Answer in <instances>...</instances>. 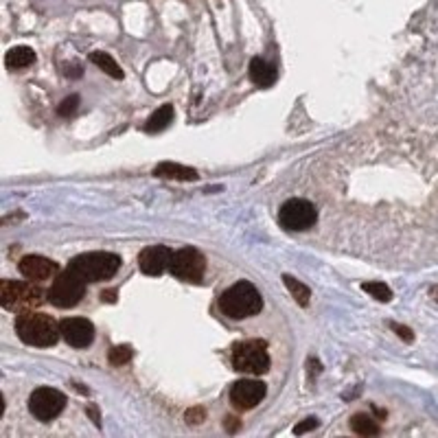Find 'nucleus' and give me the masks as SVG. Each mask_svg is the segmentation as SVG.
Masks as SVG:
<instances>
[{"mask_svg": "<svg viewBox=\"0 0 438 438\" xmlns=\"http://www.w3.org/2000/svg\"><path fill=\"white\" fill-rule=\"evenodd\" d=\"M16 334L24 344H29V347H39V349L55 347L57 340L62 338L60 322H55V318L48 313H42V311L20 313L16 320Z\"/></svg>", "mask_w": 438, "mask_h": 438, "instance_id": "nucleus-1", "label": "nucleus"}, {"mask_svg": "<svg viewBox=\"0 0 438 438\" xmlns=\"http://www.w3.org/2000/svg\"><path fill=\"white\" fill-rule=\"evenodd\" d=\"M219 309L232 320H244V318H252L263 309V298L252 283L239 281L219 296Z\"/></svg>", "mask_w": 438, "mask_h": 438, "instance_id": "nucleus-2", "label": "nucleus"}, {"mask_svg": "<svg viewBox=\"0 0 438 438\" xmlns=\"http://www.w3.org/2000/svg\"><path fill=\"white\" fill-rule=\"evenodd\" d=\"M69 268L84 278L86 283H101L110 278L121 268V257L114 252H86L71 261Z\"/></svg>", "mask_w": 438, "mask_h": 438, "instance_id": "nucleus-3", "label": "nucleus"}, {"mask_svg": "<svg viewBox=\"0 0 438 438\" xmlns=\"http://www.w3.org/2000/svg\"><path fill=\"white\" fill-rule=\"evenodd\" d=\"M232 366L239 373L248 375H265L270 370L268 344L263 340H246L232 347Z\"/></svg>", "mask_w": 438, "mask_h": 438, "instance_id": "nucleus-4", "label": "nucleus"}, {"mask_svg": "<svg viewBox=\"0 0 438 438\" xmlns=\"http://www.w3.org/2000/svg\"><path fill=\"white\" fill-rule=\"evenodd\" d=\"M44 302L42 289H37L31 283H20V281H3L0 285V304L7 311H35L39 304Z\"/></svg>", "mask_w": 438, "mask_h": 438, "instance_id": "nucleus-5", "label": "nucleus"}, {"mask_svg": "<svg viewBox=\"0 0 438 438\" xmlns=\"http://www.w3.org/2000/svg\"><path fill=\"white\" fill-rule=\"evenodd\" d=\"M84 294H86V281L69 268L53 281L51 289L46 291V298L51 304H55L60 309H71L82 302Z\"/></svg>", "mask_w": 438, "mask_h": 438, "instance_id": "nucleus-6", "label": "nucleus"}, {"mask_svg": "<svg viewBox=\"0 0 438 438\" xmlns=\"http://www.w3.org/2000/svg\"><path fill=\"white\" fill-rule=\"evenodd\" d=\"M318 221V210L309 200H302V197H291L287 200L281 210H278V223L283 226L285 230H309L313 228Z\"/></svg>", "mask_w": 438, "mask_h": 438, "instance_id": "nucleus-7", "label": "nucleus"}, {"mask_svg": "<svg viewBox=\"0 0 438 438\" xmlns=\"http://www.w3.org/2000/svg\"><path fill=\"white\" fill-rule=\"evenodd\" d=\"M169 270L184 283H200L204 276V270H206V261L195 248H182V250L174 252Z\"/></svg>", "mask_w": 438, "mask_h": 438, "instance_id": "nucleus-8", "label": "nucleus"}, {"mask_svg": "<svg viewBox=\"0 0 438 438\" xmlns=\"http://www.w3.org/2000/svg\"><path fill=\"white\" fill-rule=\"evenodd\" d=\"M66 408V394L55 388H37L29 396V412L42 423L60 417Z\"/></svg>", "mask_w": 438, "mask_h": 438, "instance_id": "nucleus-9", "label": "nucleus"}, {"mask_svg": "<svg viewBox=\"0 0 438 438\" xmlns=\"http://www.w3.org/2000/svg\"><path fill=\"white\" fill-rule=\"evenodd\" d=\"M60 331L64 342L73 349H88L95 342V325L86 318H66L60 322Z\"/></svg>", "mask_w": 438, "mask_h": 438, "instance_id": "nucleus-10", "label": "nucleus"}, {"mask_svg": "<svg viewBox=\"0 0 438 438\" xmlns=\"http://www.w3.org/2000/svg\"><path fill=\"white\" fill-rule=\"evenodd\" d=\"M265 383L259 379H241L230 388V403L237 410H252L265 399Z\"/></svg>", "mask_w": 438, "mask_h": 438, "instance_id": "nucleus-11", "label": "nucleus"}, {"mask_svg": "<svg viewBox=\"0 0 438 438\" xmlns=\"http://www.w3.org/2000/svg\"><path fill=\"white\" fill-rule=\"evenodd\" d=\"M171 257H174V252L167 246H149L138 255V268L147 276H161L165 270H169Z\"/></svg>", "mask_w": 438, "mask_h": 438, "instance_id": "nucleus-12", "label": "nucleus"}, {"mask_svg": "<svg viewBox=\"0 0 438 438\" xmlns=\"http://www.w3.org/2000/svg\"><path fill=\"white\" fill-rule=\"evenodd\" d=\"M20 274L29 281H48L57 272V263L39 255H26L20 259Z\"/></svg>", "mask_w": 438, "mask_h": 438, "instance_id": "nucleus-13", "label": "nucleus"}, {"mask_svg": "<svg viewBox=\"0 0 438 438\" xmlns=\"http://www.w3.org/2000/svg\"><path fill=\"white\" fill-rule=\"evenodd\" d=\"M248 75L252 79V84L259 88H268L276 82V69L272 64L265 62L263 57H252Z\"/></svg>", "mask_w": 438, "mask_h": 438, "instance_id": "nucleus-14", "label": "nucleus"}, {"mask_svg": "<svg viewBox=\"0 0 438 438\" xmlns=\"http://www.w3.org/2000/svg\"><path fill=\"white\" fill-rule=\"evenodd\" d=\"M154 176L163 178V180L193 182V180H197V171L191 167H184V165H176V163H161L154 169Z\"/></svg>", "mask_w": 438, "mask_h": 438, "instance_id": "nucleus-15", "label": "nucleus"}, {"mask_svg": "<svg viewBox=\"0 0 438 438\" xmlns=\"http://www.w3.org/2000/svg\"><path fill=\"white\" fill-rule=\"evenodd\" d=\"M35 64V51L29 46H13L5 55V66L9 71H22Z\"/></svg>", "mask_w": 438, "mask_h": 438, "instance_id": "nucleus-16", "label": "nucleus"}, {"mask_svg": "<svg viewBox=\"0 0 438 438\" xmlns=\"http://www.w3.org/2000/svg\"><path fill=\"white\" fill-rule=\"evenodd\" d=\"M171 121H174V105L165 103L161 105L149 118L147 123H145V131H149V134H156V131H163Z\"/></svg>", "mask_w": 438, "mask_h": 438, "instance_id": "nucleus-17", "label": "nucleus"}, {"mask_svg": "<svg viewBox=\"0 0 438 438\" xmlns=\"http://www.w3.org/2000/svg\"><path fill=\"white\" fill-rule=\"evenodd\" d=\"M90 62L97 66V69H101L105 75H110L112 79H123V71L121 66H118L114 62V57L110 55V53H103V51H95L90 53Z\"/></svg>", "mask_w": 438, "mask_h": 438, "instance_id": "nucleus-18", "label": "nucleus"}, {"mask_svg": "<svg viewBox=\"0 0 438 438\" xmlns=\"http://www.w3.org/2000/svg\"><path fill=\"white\" fill-rule=\"evenodd\" d=\"M351 430L357 434V436H377L381 430H379V423L370 417V414H353L351 417Z\"/></svg>", "mask_w": 438, "mask_h": 438, "instance_id": "nucleus-19", "label": "nucleus"}, {"mask_svg": "<svg viewBox=\"0 0 438 438\" xmlns=\"http://www.w3.org/2000/svg\"><path fill=\"white\" fill-rule=\"evenodd\" d=\"M283 281H285V287L289 289V294L294 296V300L300 304V307H307V304H309V298H311L309 287H307V285H302L300 281H296V278H294V276H289V274L283 276Z\"/></svg>", "mask_w": 438, "mask_h": 438, "instance_id": "nucleus-20", "label": "nucleus"}, {"mask_svg": "<svg viewBox=\"0 0 438 438\" xmlns=\"http://www.w3.org/2000/svg\"><path fill=\"white\" fill-rule=\"evenodd\" d=\"M362 289L366 291V294L373 296L375 300H379V302H388V300L392 298V289H390L386 283H377V281H373V283H364Z\"/></svg>", "mask_w": 438, "mask_h": 438, "instance_id": "nucleus-21", "label": "nucleus"}, {"mask_svg": "<svg viewBox=\"0 0 438 438\" xmlns=\"http://www.w3.org/2000/svg\"><path fill=\"white\" fill-rule=\"evenodd\" d=\"M131 355H134V351H131L129 344H121V347H114L108 355V360L112 366H123L131 360Z\"/></svg>", "mask_w": 438, "mask_h": 438, "instance_id": "nucleus-22", "label": "nucleus"}, {"mask_svg": "<svg viewBox=\"0 0 438 438\" xmlns=\"http://www.w3.org/2000/svg\"><path fill=\"white\" fill-rule=\"evenodd\" d=\"M77 105H79V97L73 95V97H66L62 103H60V108H57V114L60 116H71L77 112Z\"/></svg>", "mask_w": 438, "mask_h": 438, "instance_id": "nucleus-23", "label": "nucleus"}, {"mask_svg": "<svg viewBox=\"0 0 438 438\" xmlns=\"http://www.w3.org/2000/svg\"><path fill=\"white\" fill-rule=\"evenodd\" d=\"M202 421H206V412L204 408H193L187 412V423L189 426H200Z\"/></svg>", "mask_w": 438, "mask_h": 438, "instance_id": "nucleus-24", "label": "nucleus"}, {"mask_svg": "<svg viewBox=\"0 0 438 438\" xmlns=\"http://www.w3.org/2000/svg\"><path fill=\"white\" fill-rule=\"evenodd\" d=\"M318 426H320V423H318V419H313V417L311 419H304L302 423H298V426L294 428V434H298V436L300 434H307V432L316 430Z\"/></svg>", "mask_w": 438, "mask_h": 438, "instance_id": "nucleus-25", "label": "nucleus"}, {"mask_svg": "<svg viewBox=\"0 0 438 438\" xmlns=\"http://www.w3.org/2000/svg\"><path fill=\"white\" fill-rule=\"evenodd\" d=\"M390 327L396 331V336H399L401 340H405V342H412V340H414L412 331H410L408 327H401V325H396V322H390Z\"/></svg>", "mask_w": 438, "mask_h": 438, "instance_id": "nucleus-26", "label": "nucleus"}, {"mask_svg": "<svg viewBox=\"0 0 438 438\" xmlns=\"http://www.w3.org/2000/svg\"><path fill=\"white\" fill-rule=\"evenodd\" d=\"M239 426H241V423H239V419H235V417H226L223 419V428L228 430L230 434H235L239 430Z\"/></svg>", "mask_w": 438, "mask_h": 438, "instance_id": "nucleus-27", "label": "nucleus"}, {"mask_svg": "<svg viewBox=\"0 0 438 438\" xmlns=\"http://www.w3.org/2000/svg\"><path fill=\"white\" fill-rule=\"evenodd\" d=\"M101 300H103V302H116V289L101 291Z\"/></svg>", "mask_w": 438, "mask_h": 438, "instance_id": "nucleus-28", "label": "nucleus"}, {"mask_svg": "<svg viewBox=\"0 0 438 438\" xmlns=\"http://www.w3.org/2000/svg\"><path fill=\"white\" fill-rule=\"evenodd\" d=\"M86 412L92 417V419H95V423H97V426H101V421H99V412H97V408H92V405H88L86 408Z\"/></svg>", "mask_w": 438, "mask_h": 438, "instance_id": "nucleus-29", "label": "nucleus"}, {"mask_svg": "<svg viewBox=\"0 0 438 438\" xmlns=\"http://www.w3.org/2000/svg\"><path fill=\"white\" fill-rule=\"evenodd\" d=\"M432 296H434V300L438 302V287H432Z\"/></svg>", "mask_w": 438, "mask_h": 438, "instance_id": "nucleus-30", "label": "nucleus"}]
</instances>
